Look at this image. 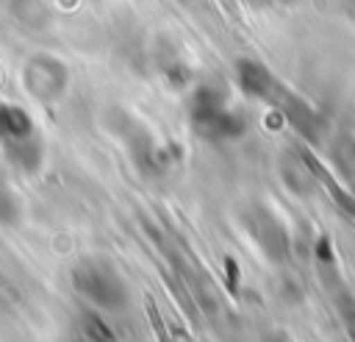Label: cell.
Masks as SVG:
<instances>
[{"label": "cell", "instance_id": "cell-1", "mask_svg": "<svg viewBox=\"0 0 355 342\" xmlns=\"http://www.w3.org/2000/svg\"><path fill=\"white\" fill-rule=\"evenodd\" d=\"M305 164H308V167H311V172H313V175H316V178H319V181H322L327 189H330V195L336 197V203H338L341 209H347V211L355 217V200H352V197H349V195H347V192H344V189H341V186H338V184L330 178V172H327V170H324V167H322V164H319L313 156H305Z\"/></svg>", "mask_w": 355, "mask_h": 342}, {"label": "cell", "instance_id": "cell-2", "mask_svg": "<svg viewBox=\"0 0 355 342\" xmlns=\"http://www.w3.org/2000/svg\"><path fill=\"white\" fill-rule=\"evenodd\" d=\"M147 311H150V323H153V331H155L158 342H172L169 334H166V328H164V320H161V314H158V309H155V303L150 298H147Z\"/></svg>", "mask_w": 355, "mask_h": 342}]
</instances>
